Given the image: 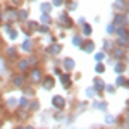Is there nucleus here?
<instances>
[{
    "label": "nucleus",
    "instance_id": "1",
    "mask_svg": "<svg viewBox=\"0 0 129 129\" xmlns=\"http://www.w3.org/2000/svg\"><path fill=\"white\" fill-rule=\"evenodd\" d=\"M52 103H53L57 109H62V107L66 105V100L62 98V96H53V98H52Z\"/></svg>",
    "mask_w": 129,
    "mask_h": 129
},
{
    "label": "nucleus",
    "instance_id": "2",
    "mask_svg": "<svg viewBox=\"0 0 129 129\" xmlns=\"http://www.w3.org/2000/svg\"><path fill=\"white\" fill-rule=\"evenodd\" d=\"M43 88L45 89H52L53 88V78H47V79L43 81Z\"/></svg>",
    "mask_w": 129,
    "mask_h": 129
},
{
    "label": "nucleus",
    "instance_id": "3",
    "mask_svg": "<svg viewBox=\"0 0 129 129\" xmlns=\"http://www.w3.org/2000/svg\"><path fill=\"white\" fill-rule=\"evenodd\" d=\"M64 67H66L67 71H72L74 69V60L72 59H66L64 60Z\"/></svg>",
    "mask_w": 129,
    "mask_h": 129
},
{
    "label": "nucleus",
    "instance_id": "4",
    "mask_svg": "<svg viewBox=\"0 0 129 129\" xmlns=\"http://www.w3.org/2000/svg\"><path fill=\"white\" fill-rule=\"evenodd\" d=\"M31 79H33V81H40V79H41V72H40V69H35L33 72H31Z\"/></svg>",
    "mask_w": 129,
    "mask_h": 129
},
{
    "label": "nucleus",
    "instance_id": "5",
    "mask_svg": "<svg viewBox=\"0 0 129 129\" xmlns=\"http://www.w3.org/2000/svg\"><path fill=\"white\" fill-rule=\"evenodd\" d=\"M103 88H105L103 81H102V79H95V91H102Z\"/></svg>",
    "mask_w": 129,
    "mask_h": 129
},
{
    "label": "nucleus",
    "instance_id": "6",
    "mask_svg": "<svg viewBox=\"0 0 129 129\" xmlns=\"http://www.w3.org/2000/svg\"><path fill=\"white\" fill-rule=\"evenodd\" d=\"M59 52H60V45H53L48 48V53H53V55H57Z\"/></svg>",
    "mask_w": 129,
    "mask_h": 129
},
{
    "label": "nucleus",
    "instance_id": "7",
    "mask_svg": "<svg viewBox=\"0 0 129 129\" xmlns=\"http://www.w3.org/2000/svg\"><path fill=\"white\" fill-rule=\"evenodd\" d=\"M28 66H29V62H28V60H21V62H19V69L21 71L28 69Z\"/></svg>",
    "mask_w": 129,
    "mask_h": 129
},
{
    "label": "nucleus",
    "instance_id": "8",
    "mask_svg": "<svg viewBox=\"0 0 129 129\" xmlns=\"http://www.w3.org/2000/svg\"><path fill=\"white\" fill-rule=\"evenodd\" d=\"M12 83H14V86H21V84H22V78H21V76H16Z\"/></svg>",
    "mask_w": 129,
    "mask_h": 129
},
{
    "label": "nucleus",
    "instance_id": "9",
    "mask_svg": "<svg viewBox=\"0 0 129 129\" xmlns=\"http://www.w3.org/2000/svg\"><path fill=\"white\" fill-rule=\"evenodd\" d=\"M117 86H126V78L119 76V78H117Z\"/></svg>",
    "mask_w": 129,
    "mask_h": 129
},
{
    "label": "nucleus",
    "instance_id": "10",
    "mask_svg": "<svg viewBox=\"0 0 129 129\" xmlns=\"http://www.w3.org/2000/svg\"><path fill=\"white\" fill-rule=\"evenodd\" d=\"M95 107H96L98 110H105V109H107V105H105L103 102H98V103H95Z\"/></svg>",
    "mask_w": 129,
    "mask_h": 129
},
{
    "label": "nucleus",
    "instance_id": "11",
    "mask_svg": "<svg viewBox=\"0 0 129 129\" xmlns=\"http://www.w3.org/2000/svg\"><path fill=\"white\" fill-rule=\"evenodd\" d=\"M62 84H64V86H69V84H71L69 76H62Z\"/></svg>",
    "mask_w": 129,
    "mask_h": 129
},
{
    "label": "nucleus",
    "instance_id": "12",
    "mask_svg": "<svg viewBox=\"0 0 129 129\" xmlns=\"http://www.w3.org/2000/svg\"><path fill=\"white\" fill-rule=\"evenodd\" d=\"M95 48V45H93V43H91V41H89V43H86V45H84V50H86V52H91V50Z\"/></svg>",
    "mask_w": 129,
    "mask_h": 129
},
{
    "label": "nucleus",
    "instance_id": "13",
    "mask_svg": "<svg viewBox=\"0 0 129 129\" xmlns=\"http://www.w3.org/2000/svg\"><path fill=\"white\" fill-rule=\"evenodd\" d=\"M22 48H24V50H31V41L26 40L24 43H22Z\"/></svg>",
    "mask_w": 129,
    "mask_h": 129
},
{
    "label": "nucleus",
    "instance_id": "14",
    "mask_svg": "<svg viewBox=\"0 0 129 129\" xmlns=\"http://www.w3.org/2000/svg\"><path fill=\"white\" fill-rule=\"evenodd\" d=\"M124 69H126V66H124V64H120V62L115 66V71H117V72H122Z\"/></svg>",
    "mask_w": 129,
    "mask_h": 129
},
{
    "label": "nucleus",
    "instance_id": "15",
    "mask_svg": "<svg viewBox=\"0 0 129 129\" xmlns=\"http://www.w3.org/2000/svg\"><path fill=\"white\" fill-rule=\"evenodd\" d=\"M95 93H96V91H95L93 88H88V89H86V96H89V98H91V96H93Z\"/></svg>",
    "mask_w": 129,
    "mask_h": 129
},
{
    "label": "nucleus",
    "instance_id": "16",
    "mask_svg": "<svg viewBox=\"0 0 129 129\" xmlns=\"http://www.w3.org/2000/svg\"><path fill=\"white\" fill-rule=\"evenodd\" d=\"M28 29H29V31L36 29V22H28Z\"/></svg>",
    "mask_w": 129,
    "mask_h": 129
},
{
    "label": "nucleus",
    "instance_id": "17",
    "mask_svg": "<svg viewBox=\"0 0 129 129\" xmlns=\"http://www.w3.org/2000/svg\"><path fill=\"white\" fill-rule=\"evenodd\" d=\"M41 9H43V12H50V4H43Z\"/></svg>",
    "mask_w": 129,
    "mask_h": 129
},
{
    "label": "nucleus",
    "instance_id": "18",
    "mask_svg": "<svg viewBox=\"0 0 129 129\" xmlns=\"http://www.w3.org/2000/svg\"><path fill=\"white\" fill-rule=\"evenodd\" d=\"M72 41H74L76 47H79V45H81V38H79V36H74V40H72Z\"/></svg>",
    "mask_w": 129,
    "mask_h": 129
},
{
    "label": "nucleus",
    "instance_id": "19",
    "mask_svg": "<svg viewBox=\"0 0 129 129\" xmlns=\"http://www.w3.org/2000/svg\"><path fill=\"white\" fill-rule=\"evenodd\" d=\"M21 107H22V109L28 107V100H26V98H21Z\"/></svg>",
    "mask_w": 129,
    "mask_h": 129
},
{
    "label": "nucleus",
    "instance_id": "20",
    "mask_svg": "<svg viewBox=\"0 0 129 129\" xmlns=\"http://www.w3.org/2000/svg\"><path fill=\"white\" fill-rule=\"evenodd\" d=\"M7 17H9V19H16V12L9 10V12H7Z\"/></svg>",
    "mask_w": 129,
    "mask_h": 129
},
{
    "label": "nucleus",
    "instance_id": "21",
    "mask_svg": "<svg viewBox=\"0 0 129 129\" xmlns=\"http://www.w3.org/2000/svg\"><path fill=\"white\" fill-rule=\"evenodd\" d=\"M83 33H84V35H89V33H91V28H89V26H84V28H83Z\"/></svg>",
    "mask_w": 129,
    "mask_h": 129
},
{
    "label": "nucleus",
    "instance_id": "22",
    "mask_svg": "<svg viewBox=\"0 0 129 129\" xmlns=\"http://www.w3.org/2000/svg\"><path fill=\"white\" fill-rule=\"evenodd\" d=\"M16 103H17V102H16V100H14V98H10L9 102H7V105H9V107H14Z\"/></svg>",
    "mask_w": 129,
    "mask_h": 129
},
{
    "label": "nucleus",
    "instance_id": "23",
    "mask_svg": "<svg viewBox=\"0 0 129 129\" xmlns=\"http://www.w3.org/2000/svg\"><path fill=\"white\" fill-rule=\"evenodd\" d=\"M103 71H105V67H103L102 64H98V66H96V72H103Z\"/></svg>",
    "mask_w": 129,
    "mask_h": 129
},
{
    "label": "nucleus",
    "instance_id": "24",
    "mask_svg": "<svg viewBox=\"0 0 129 129\" xmlns=\"http://www.w3.org/2000/svg\"><path fill=\"white\" fill-rule=\"evenodd\" d=\"M105 122H107V124H114V117H107V119H105Z\"/></svg>",
    "mask_w": 129,
    "mask_h": 129
},
{
    "label": "nucleus",
    "instance_id": "25",
    "mask_svg": "<svg viewBox=\"0 0 129 129\" xmlns=\"http://www.w3.org/2000/svg\"><path fill=\"white\" fill-rule=\"evenodd\" d=\"M33 109L38 110V109H40V103H38V102H35V103H33Z\"/></svg>",
    "mask_w": 129,
    "mask_h": 129
},
{
    "label": "nucleus",
    "instance_id": "26",
    "mask_svg": "<svg viewBox=\"0 0 129 129\" xmlns=\"http://www.w3.org/2000/svg\"><path fill=\"white\" fill-rule=\"evenodd\" d=\"M64 0H53V5H62Z\"/></svg>",
    "mask_w": 129,
    "mask_h": 129
},
{
    "label": "nucleus",
    "instance_id": "27",
    "mask_svg": "<svg viewBox=\"0 0 129 129\" xmlns=\"http://www.w3.org/2000/svg\"><path fill=\"white\" fill-rule=\"evenodd\" d=\"M21 17H22V19H26V17H28V12H24V10H22V12H21Z\"/></svg>",
    "mask_w": 129,
    "mask_h": 129
},
{
    "label": "nucleus",
    "instance_id": "28",
    "mask_svg": "<svg viewBox=\"0 0 129 129\" xmlns=\"http://www.w3.org/2000/svg\"><path fill=\"white\" fill-rule=\"evenodd\" d=\"M2 71H4V60L0 59V72H2Z\"/></svg>",
    "mask_w": 129,
    "mask_h": 129
},
{
    "label": "nucleus",
    "instance_id": "29",
    "mask_svg": "<svg viewBox=\"0 0 129 129\" xmlns=\"http://www.w3.org/2000/svg\"><path fill=\"white\" fill-rule=\"evenodd\" d=\"M14 2H16V4H21V0H14Z\"/></svg>",
    "mask_w": 129,
    "mask_h": 129
},
{
    "label": "nucleus",
    "instance_id": "30",
    "mask_svg": "<svg viewBox=\"0 0 129 129\" xmlns=\"http://www.w3.org/2000/svg\"><path fill=\"white\" fill-rule=\"evenodd\" d=\"M26 129H33V127H31V126H28V127H26Z\"/></svg>",
    "mask_w": 129,
    "mask_h": 129
}]
</instances>
